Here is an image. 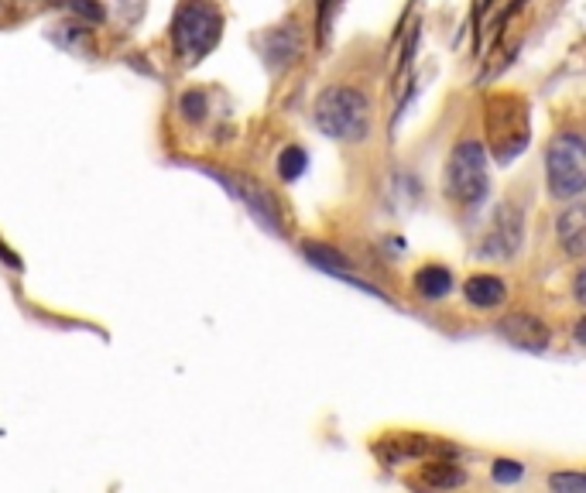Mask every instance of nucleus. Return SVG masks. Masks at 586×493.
Masks as SVG:
<instances>
[{
	"label": "nucleus",
	"instance_id": "obj_1",
	"mask_svg": "<svg viewBox=\"0 0 586 493\" xmlns=\"http://www.w3.org/2000/svg\"><path fill=\"white\" fill-rule=\"evenodd\" d=\"M312 120L326 137L343 144H364L371 137L374 103L357 86H326L312 103Z\"/></svg>",
	"mask_w": 586,
	"mask_h": 493
},
{
	"label": "nucleus",
	"instance_id": "obj_2",
	"mask_svg": "<svg viewBox=\"0 0 586 493\" xmlns=\"http://www.w3.org/2000/svg\"><path fill=\"white\" fill-rule=\"evenodd\" d=\"M223 35V14L213 0H186L172 21V48L186 66H196L213 52Z\"/></svg>",
	"mask_w": 586,
	"mask_h": 493
},
{
	"label": "nucleus",
	"instance_id": "obj_3",
	"mask_svg": "<svg viewBox=\"0 0 586 493\" xmlns=\"http://www.w3.org/2000/svg\"><path fill=\"white\" fill-rule=\"evenodd\" d=\"M528 103L518 93H494L487 100V141L501 165L515 161L528 148L532 137V117H528Z\"/></svg>",
	"mask_w": 586,
	"mask_h": 493
},
{
	"label": "nucleus",
	"instance_id": "obj_4",
	"mask_svg": "<svg viewBox=\"0 0 586 493\" xmlns=\"http://www.w3.org/2000/svg\"><path fill=\"white\" fill-rule=\"evenodd\" d=\"M487 185H491V175H487V148L480 141H460L446 158V172H443V192L453 206L460 209H473L480 206L487 196Z\"/></svg>",
	"mask_w": 586,
	"mask_h": 493
},
{
	"label": "nucleus",
	"instance_id": "obj_5",
	"mask_svg": "<svg viewBox=\"0 0 586 493\" xmlns=\"http://www.w3.org/2000/svg\"><path fill=\"white\" fill-rule=\"evenodd\" d=\"M583 134L563 131L552 137L549 151H545V179H549L552 199L573 202L586 189V165H583Z\"/></svg>",
	"mask_w": 586,
	"mask_h": 493
},
{
	"label": "nucleus",
	"instance_id": "obj_6",
	"mask_svg": "<svg viewBox=\"0 0 586 493\" xmlns=\"http://www.w3.org/2000/svg\"><path fill=\"white\" fill-rule=\"evenodd\" d=\"M521 247H525V216L508 202L494 213L484 240H480V254L494 257V261H511V257H518Z\"/></svg>",
	"mask_w": 586,
	"mask_h": 493
},
{
	"label": "nucleus",
	"instance_id": "obj_7",
	"mask_svg": "<svg viewBox=\"0 0 586 493\" xmlns=\"http://www.w3.org/2000/svg\"><path fill=\"white\" fill-rule=\"evenodd\" d=\"M216 179H220L223 185H227L234 196L244 202L247 209H251L258 220L268 226L271 233H282V216H278V202L271 199V192L264 189V185L244 179V175H227V172H213Z\"/></svg>",
	"mask_w": 586,
	"mask_h": 493
},
{
	"label": "nucleus",
	"instance_id": "obj_8",
	"mask_svg": "<svg viewBox=\"0 0 586 493\" xmlns=\"http://www.w3.org/2000/svg\"><path fill=\"white\" fill-rule=\"evenodd\" d=\"M497 333L501 339H508L511 346H518V350L525 353H542L545 346H549V326L539 319V315H528V312H511L504 315L501 322H497Z\"/></svg>",
	"mask_w": 586,
	"mask_h": 493
},
{
	"label": "nucleus",
	"instance_id": "obj_9",
	"mask_svg": "<svg viewBox=\"0 0 586 493\" xmlns=\"http://www.w3.org/2000/svg\"><path fill=\"white\" fill-rule=\"evenodd\" d=\"M463 298H467L470 309L491 312L504 305L508 285H504V278H497V274H470L467 285H463Z\"/></svg>",
	"mask_w": 586,
	"mask_h": 493
},
{
	"label": "nucleus",
	"instance_id": "obj_10",
	"mask_svg": "<svg viewBox=\"0 0 586 493\" xmlns=\"http://www.w3.org/2000/svg\"><path fill=\"white\" fill-rule=\"evenodd\" d=\"M556 237H559V247H563L569 257H576V261H580L583 247H586V213H583L580 199H573L563 209V213H559Z\"/></svg>",
	"mask_w": 586,
	"mask_h": 493
},
{
	"label": "nucleus",
	"instance_id": "obj_11",
	"mask_svg": "<svg viewBox=\"0 0 586 493\" xmlns=\"http://www.w3.org/2000/svg\"><path fill=\"white\" fill-rule=\"evenodd\" d=\"M412 285L425 302H443V298L453 292V271H449L446 264L429 261V264H422V268L415 271Z\"/></svg>",
	"mask_w": 586,
	"mask_h": 493
},
{
	"label": "nucleus",
	"instance_id": "obj_12",
	"mask_svg": "<svg viewBox=\"0 0 586 493\" xmlns=\"http://www.w3.org/2000/svg\"><path fill=\"white\" fill-rule=\"evenodd\" d=\"M463 480H467V476H463V470L456 463H429L425 466V473L419 476L422 487H436V490L460 487Z\"/></svg>",
	"mask_w": 586,
	"mask_h": 493
},
{
	"label": "nucleus",
	"instance_id": "obj_13",
	"mask_svg": "<svg viewBox=\"0 0 586 493\" xmlns=\"http://www.w3.org/2000/svg\"><path fill=\"white\" fill-rule=\"evenodd\" d=\"M305 165H309V158H305V151L302 148H285L282 155H278V175H282L285 182H292V179H299V175L305 172Z\"/></svg>",
	"mask_w": 586,
	"mask_h": 493
},
{
	"label": "nucleus",
	"instance_id": "obj_14",
	"mask_svg": "<svg viewBox=\"0 0 586 493\" xmlns=\"http://www.w3.org/2000/svg\"><path fill=\"white\" fill-rule=\"evenodd\" d=\"M491 473H494V483H518L525 476V466L515 463V459H497Z\"/></svg>",
	"mask_w": 586,
	"mask_h": 493
},
{
	"label": "nucleus",
	"instance_id": "obj_15",
	"mask_svg": "<svg viewBox=\"0 0 586 493\" xmlns=\"http://www.w3.org/2000/svg\"><path fill=\"white\" fill-rule=\"evenodd\" d=\"M549 487L552 490H563V493H583L586 490V480L580 473H552L549 476Z\"/></svg>",
	"mask_w": 586,
	"mask_h": 493
},
{
	"label": "nucleus",
	"instance_id": "obj_16",
	"mask_svg": "<svg viewBox=\"0 0 586 493\" xmlns=\"http://www.w3.org/2000/svg\"><path fill=\"white\" fill-rule=\"evenodd\" d=\"M182 117H186V120L206 117V100H203V93H186V96H182Z\"/></svg>",
	"mask_w": 586,
	"mask_h": 493
},
{
	"label": "nucleus",
	"instance_id": "obj_17",
	"mask_svg": "<svg viewBox=\"0 0 586 493\" xmlns=\"http://www.w3.org/2000/svg\"><path fill=\"white\" fill-rule=\"evenodd\" d=\"M573 298H576V305H583V271H576V281H573Z\"/></svg>",
	"mask_w": 586,
	"mask_h": 493
}]
</instances>
